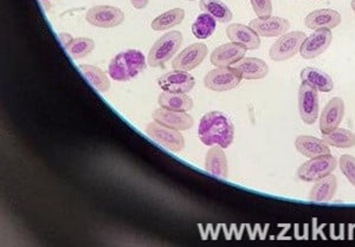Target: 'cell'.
Segmentation results:
<instances>
[{
    "label": "cell",
    "mask_w": 355,
    "mask_h": 247,
    "mask_svg": "<svg viewBox=\"0 0 355 247\" xmlns=\"http://www.w3.org/2000/svg\"><path fill=\"white\" fill-rule=\"evenodd\" d=\"M200 141L205 146L227 148L232 145L234 127L230 118L219 111H211L200 118L198 127Z\"/></svg>",
    "instance_id": "obj_1"
},
{
    "label": "cell",
    "mask_w": 355,
    "mask_h": 247,
    "mask_svg": "<svg viewBox=\"0 0 355 247\" xmlns=\"http://www.w3.org/2000/svg\"><path fill=\"white\" fill-rule=\"evenodd\" d=\"M145 68L144 53L137 50H128L114 57L108 66V73L114 81L127 82L137 77Z\"/></svg>",
    "instance_id": "obj_2"
},
{
    "label": "cell",
    "mask_w": 355,
    "mask_h": 247,
    "mask_svg": "<svg viewBox=\"0 0 355 247\" xmlns=\"http://www.w3.org/2000/svg\"><path fill=\"white\" fill-rule=\"evenodd\" d=\"M182 44V35L180 31H171L166 33L160 37L152 46L147 58L148 65L152 68L164 66L166 62L170 61L171 58L178 53Z\"/></svg>",
    "instance_id": "obj_3"
},
{
    "label": "cell",
    "mask_w": 355,
    "mask_h": 247,
    "mask_svg": "<svg viewBox=\"0 0 355 247\" xmlns=\"http://www.w3.org/2000/svg\"><path fill=\"white\" fill-rule=\"evenodd\" d=\"M338 161L331 154L321 155L308 160L297 170V178L306 183H316L331 175L336 170Z\"/></svg>",
    "instance_id": "obj_4"
},
{
    "label": "cell",
    "mask_w": 355,
    "mask_h": 247,
    "mask_svg": "<svg viewBox=\"0 0 355 247\" xmlns=\"http://www.w3.org/2000/svg\"><path fill=\"white\" fill-rule=\"evenodd\" d=\"M306 38L307 36L302 31L284 33L271 46L269 56L275 62L288 61L297 55Z\"/></svg>",
    "instance_id": "obj_5"
},
{
    "label": "cell",
    "mask_w": 355,
    "mask_h": 247,
    "mask_svg": "<svg viewBox=\"0 0 355 247\" xmlns=\"http://www.w3.org/2000/svg\"><path fill=\"white\" fill-rule=\"evenodd\" d=\"M242 78V75L234 68L220 66L217 69L211 70L210 73L206 75L204 84L207 89L223 93L237 88Z\"/></svg>",
    "instance_id": "obj_6"
},
{
    "label": "cell",
    "mask_w": 355,
    "mask_h": 247,
    "mask_svg": "<svg viewBox=\"0 0 355 247\" xmlns=\"http://www.w3.org/2000/svg\"><path fill=\"white\" fill-rule=\"evenodd\" d=\"M146 133L153 138L154 141L166 147L174 153H179L185 148V138L179 130L164 126L159 122L154 121L146 128Z\"/></svg>",
    "instance_id": "obj_7"
},
{
    "label": "cell",
    "mask_w": 355,
    "mask_h": 247,
    "mask_svg": "<svg viewBox=\"0 0 355 247\" xmlns=\"http://www.w3.org/2000/svg\"><path fill=\"white\" fill-rule=\"evenodd\" d=\"M85 19L89 24L96 28H112L122 24L125 21V13L114 6L98 5L89 8L85 13Z\"/></svg>",
    "instance_id": "obj_8"
},
{
    "label": "cell",
    "mask_w": 355,
    "mask_h": 247,
    "mask_svg": "<svg viewBox=\"0 0 355 247\" xmlns=\"http://www.w3.org/2000/svg\"><path fill=\"white\" fill-rule=\"evenodd\" d=\"M299 111L306 125H314L320 113L318 90L307 83H303L299 90Z\"/></svg>",
    "instance_id": "obj_9"
},
{
    "label": "cell",
    "mask_w": 355,
    "mask_h": 247,
    "mask_svg": "<svg viewBox=\"0 0 355 247\" xmlns=\"http://www.w3.org/2000/svg\"><path fill=\"white\" fill-rule=\"evenodd\" d=\"M333 41V35L331 30L321 28L315 30V33L307 37L303 42L302 46L300 49V53L304 60H313L327 51Z\"/></svg>",
    "instance_id": "obj_10"
},
{
    "label": "cell",
    "mask_w": 355,
    "mask_h": 247,
    "mask_svg": "<svg viewBox=\"0 0 355 247\" xmlns=\"http://www.w3.org/2000/svg\"><path fill=\"white\" fill-rule=\"evenodd\" d=\"M160 88L168 93H187L193 89L196 80L189 71L173 70L171 73L162 75L157 81Z\"/></svg>",
    "instance_id": "obj_11"
},
{
    "label": "cell",
    "mask_w": 355,
    "mask_h": 247,
    "mask_svg": "<svg viewBox=\"0 0 355 247\" xmlns=\"http://www.w3.org/2000/svg\"><path fill=\"white\" fill-rule=\"evenodd\" d=\"M207 53H209V50L205 44L194 43V44L187 46L185 50H182V53L174 58L172 66L174 70L191 71L202 64L207 56Z\"/></svg>",
    "instance_id": "obj_12"
},
{
    "label": "cell",
    "mask_w": 355,
    "mask_h": 247,
    "mask_svg": "<svg viewBox=\"0 0 355 247\" xmlns=\"http://www.w3.org/2000/svg\"><path fill=\"white\" fill-rule=\"evenodd\" d=\"M343 116H345V102L343 101V98H331L323 108L322 113L320 116V130L322 135L328 134L336 128H339Z\"/></svg>",
    "instance_id": "obj_13"
},
{
    "label": "cell",
    "mask_w": 355,
    "mask_h": 247,
    "mask_svg": "<svg viewBox=\"0 0 355 247\" xmlns=\"http://www.w3.org/2000/svg\"><path fill=\"white\" fill-rule=\"evenodd\" d=\"M254 33L261 37H279L287 33L291 23L281 17H264L250 21L249 24Z\"/></svg>",
    "instance_id": "obj_14"
},
{
    "label": "cell",
    "mask_w": 355,
    "mask_h": 247,
    "mask_svg": "<svg viewBox=\"0 0 355 247\" xmlns=\"http://www.w3.org/2000/svg\"><path fill=\"white\" fill-rule=\"evenodd\" d=\"M154 121L162 123L164 126L170 127L177 130H187L193 126V118L186 111H175V110L159 108L152 115Z\"/></svg>",
    "instance_id": "obj_15"
},
{
    "label": "cell",
    "mask_w": 355,
    "mask_h": 247,
    "mask_svg": "<svg viewBox=\"0 0 355 247\" xmlns=\"http://www.w3.org/2000/svg\"><path fill=\"white\" fill-rule=\"evenodd\" d=\"M246 49L237 43H227L218 46L211 55V63L220 68V66H230L241 61L245 56Z\"/></svg>",
    "instance_id": "obj_16"
},
{
    "label": "cell",
    "mask_w": 355,
    "mask_h": 247,
    "mask_svg": "<svg viewBox=\"0 0 355 247\" xmlns=\"http://www.w3.org/2000/svg\"><path fill=\"white\" fill-rule=\"evenodd\" d=\"M227 38L232 43L242 45L246 50H257L261 46V38L250 26L243 24H232L226 28Z\"/></svg>",
    "instance_id": "obj_17"
},
{
    "label": "cell",
    "mask_w": 355,
    "mask_h": 247,
    "mask_svg": "<svg viewBox=\"0 0 355 247\" xmlns=\"http://www.w3.org/2000/svg\"><path fill=\"white\" fill-rule=\"evenodd\" d=\"M341 23V15L338 11L331 8H321L309 13L306 19L304 25L311 30H321V28H336Z\"/></svg>",
    "instance_id": "obj_18"
},
{
    "label": "cell",
    "mask_w": 355,
    "mask_h": 247,
    "mask_svg": "<svg viewBox=\"0 0 355 247\" xmlns=\"http://www.w3.org/2000/svg\"><path fill=\"white\" fill-rule=\"evenodd\" d=\"M244 80H262L269 73V66L266 62L254 57H243L241 61L234 64Z\"/></svg>",
    "instance_id": "obj_19"
},
{
    "label": "cell",
    "mask_w": 355,
    "mask_h": 247,
    "mask_svg": "<svg viewBox=\"0 0 355 247\" xmlns=\"http://www.w3.org/2000/svg\"><path fill=\"white\" fill-rule=\"evenodd\" d=\"M295 147H296V149L299 150V153L309 158L331 154V150L326 142L314 138V136H308V135L297 136L295 140Z\"/></svg>",
    "instance_id": "obj_20"
},
{
    "label": "cell",
    "mask_w": 355,
    "mask_h": 247,
    "mask_svg": "<svg viewBox=\"0 0 355 247\" xmlns=\"http://www.w3.org/2000/svg\"><path fill=\"white\" fill-rule=\"evenodd\" d=\"M224 148L220 146H212L205 160V170L218 178L226 179L229 176V167Z\"/></svg>",
    "instance_id": "obj_21"
},
{
    "label": "cell",
    "mask_w": 355,
    "mask_h": 247,
    "mask_svg": "<svg viewBox=\"0 0 355 247\" xmlns=\"http://www.w3.org/2000/svg\"><path fill=\"white\" fill-rule=\"evenodd\" d=\"M338 190V180L334 175H328L315 183L311 188L309 199L314 203H328L334 198Z\"/></svg>",
    "instance_id": "obj_22"
},
{
    "label": "cell",
    "mask_w": 355,
    "mask_h": 247,
    "mask_svg": "<svg viewBox=\"0 0 355 247\" xmlns=\"http://www.w3.org/2000/svg\"><path fill=\"white\" fill-rule=\"evenodd\" d=\"M301 80L303 83L311 85L313 88L321 93H329L334 88V83L331 76L322 70L315 68H304L301 71Z\"/></svg>",
    "instance_id": "obj_23"
},
{
    "label": "cell",
    "mask_w": 355,
    "mask_h": 247,
    "mask_svg": "<svg viewBox=\"0 0 355 247\" xmlns=\"http://www.w3.org/2000/svg\"><path fill=\"white\" fill-rule=\"evenodd\" d=\"M157 103L166 109L175 111H189L193 108V100L186 93H168L164 91L157 98Z\"/></svg>",
    "instance_id": "obj_24"
},
{
    "label": "cell",
    "mask_w": 355,
    "mask_h": 247,
    "mask_svg": "<svg viewBox=\"0 0 355 247\" xmlns=\"http://www.w3.org/2000/svg\"><path fill=\"white\" fill-rule=\"evenodd\" d=\"M80 70L95 89L101 93H107L110 89V78L103 70L97 68L95 65L89 64L80 65Z\"/></svg>",
    "instance_id": "obj_25"
},
{
    "label": "cell",
    "mask_w": 355,
    "mask_h": 247,
    "mask_svg": "<svg viewBox=\"0 0 355 247\" xmlns=\"http://www.w3.org/2000/svg\"><path fill=\"white\" fill-rule=\"evenodd\" d=\"M199 8L202 12L214 17L219 23H227L232 19V12L220 0H200Z\"/></svg>",
    "instance_id": "obj_26"
},
{
    "label": "cell",
    "mask_w": 355,
    "mask_h": 247,
    "mask_svg": "<svg viewBox=\"0 0 355 247\" xmlns=\"http://www.w3.org/2000/svg\"><path fill=\"white\" fill-rule=\"evenodd\" d=\"M185 18V11L182 8H172L157 16L152 21V28L155 31H166L180 24Z\"/></svg>",
    "instance_id": "obj_27"
},
{
    "label": "cell",
    "mask_w": 355,
    "mask_h": 247,
    "mask_svg": "<svg viewBox=\"0 0 355 247\" xmlns=\"http://www.w3.org/2000/svg\"><path fill=\"white\" fill-rule=\"evenodd\" d=\"M323 141L328 146L336 148H352L355 146V134L351 130L345 128H336L328 134L323 135Z\"/></svg>",
    "instance_id": "obj_28"
},
{
    "label": "cell",
    "mask_w": 355,
    "mask_h": 247,
    "mask_svg": "<svg viewBox=\"0 0 355 247\" xmlns=\"http://www.w3.org/2000/svg\"><path fill=\"white\" fill-rule=\"evenodd\" d=\"M216 26H217V21L214 17L202 12L192 25V33L198 39H207L214 35Z\"/></svg>",
    "instance_id": "obj_29"
},
{
    "label": "cell",
    "mask_w": 355,
    "mask_h": 247,
    "mask_svg": "<svg viewBox=\"0 0 355 247\" xmlns=\"http://www.w3.org/2000/svg\"><path fill=\"white\" fill-rule=\"evenodd\" d=\"M65 49L73 60H80L93 53L95 49V42L92 38L78 37V38H73V41L65 46Z\"/></svg>",
    "instance_id": "obj_30"
},
{
    "label": "cell",
    "mask_w": 355,
    "mask_h": 247,
    "mask_svg": "<svg viewBox=\"0 0 355 247\" xmlns=\"http://www.w3.org/2000/svg\"><path fill=\"white\" fill-rule=\"evenodd\" d=\"M340 170L348 179V181L355 187V158L352 155H343L339 161Z\"/></svg>",
    "instance_id": "obj_31"
},
{
    "label": "cell",
    "mask_w": 355,
    "mask_h": 247,
    "mask_svg": "<svg viewBox=\"0 0 355 247\" xmlns=\"http://www.w3.org/2000/svg\"><path fill=\"white\" fill-rule=\"evenodd\" d=\"M254 13L259 18L270 17L272 12V3L271 0H250Z\"/></svg>",
    "instance_id": "obj_32"
},
{
    "label": "cell",
    "mask_w": 355,
    "mask_h": 247,
    "mask_svg": "<svg viewBox=\"0 0 355 247\" xmlns=\"http://www.w3.org/2000/svg\"><path fill=\"white\" fill-rule=\"evenodd\" d=\"M130 3L137 10H142V8H145L148 5L150 0H130Z\"/></svg>",
    "instance_id": "obj_33"
},
{
    "label": "cell",
    "mask_w": 355,
    "mask_h": 247,
    "mask_svg": "<svg viewBox=\"0 0 355 247\" xmlns=\"http://www.w3.org/2000/svg\"><path fill=\"white\" fill-rule=\"evenodd\" d=\"M58 37H60V41H61L62 44L64 45V46H67L73 39V36L69 35V33H60Z\"/></svg>",
    "instance_id": "obj_34"
},
{
    "label": "cell",
    "mask_w": 355,
    "mask_h": 247,
    "mask_svg": "<svg viewBox=\"0 0 355 247\" xmlns=\"http://www.w3.org/2000/svg\"><path fill=\"white\" fill-rule=\"evenodd\" d=\"M351 5H352V8H353V11H354V12H355V0H352Z\"/></svg>",
    "instance_id": "obj_35"
},
{
    "label": "cell",
    "mask_w": 355,
    "mask_h": 247,
    "mask_svg": "<svg viewBox=\"0 0 355 247\" xmlns=\"http://www.w3.org/2000/svg\"><path fill=\"white\" fill-rule=\"evenodd\" d=\"M190 1H194V0H190Z\"/></svg>",
    "instance_id": "obj_36"
}]
</instances>
